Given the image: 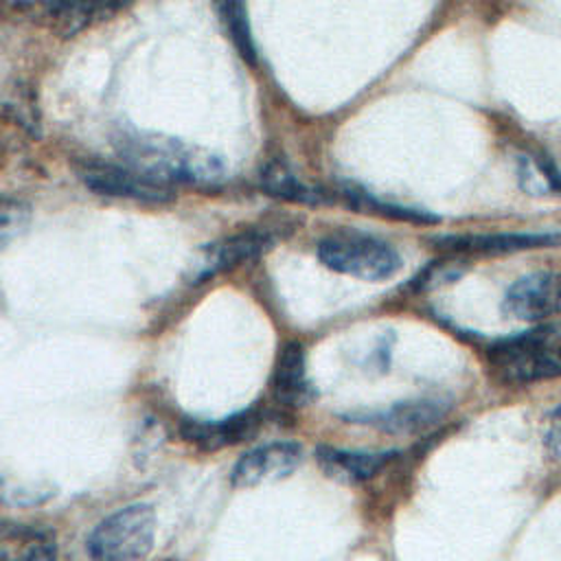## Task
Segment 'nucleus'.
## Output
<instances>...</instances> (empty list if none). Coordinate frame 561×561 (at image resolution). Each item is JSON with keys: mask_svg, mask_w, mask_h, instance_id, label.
<instances>
[{"mask_svg": "<svg viewBox=\"0 0 561 561\" xmlns=\"http://www.w3.org/2000/svg\"><path fill=\"white\" fill-rule=\"evenodd\" d=\"M118 151L123 164L164 184L213 186L224 180V162L215 153L171 136L153 131L123 134Z\"/></svg>", "mask_w": 561, "mask_h": 561, "instance_id": "obj_1", "label": "nucleus"}, {"mask_svg": "<svg viewBox=\"0 0 561 561\" xmlns=\"http://www.w3.org/2000/svg\"><path fill=\"white\" fill-rule=\"evenodd\" d=\"M156 513L145 502H134L103 517L88 537L92 561H138L153 548Z\"/></svg>", "mask_w": 561, "mask_h": 561, "instance_id": "obj_2", "label": "nucleus"}, {"mask_svg": "<svg viewBox=\"0 0 561 561\" xmlns=\"http://www.w3.org/2000/svg\"><path fill=\"white\" fill-rule=\"evenodd\" d=\"M489 359L508 383H535L561 375V340L550 329L504 337L489 348Z\"/></svg>", "mask_w": 561, "mask_h": 561, "instance_id": "obj_3", "label": "nucleus"}, {"mask_svg": "<svg viewBox=\"0 0 561 561\" xmlns=\"http://www.w3.org/2000/svg\"><path fill=\"white\" fill-rule=\"evenodd\" d=\"M318 256L329 270L362 280H383L401 267V259L390 243L362 232L324 237L318 243Z\"/></svg>", "mask_w": 561, "mask_h": 561, "instance_id": "obj_4", "label": "nucleus"}, {"mask_svg": "<svg viewBox=\"0 0 561 561\" xmlns=\"http://www.w3.org/2000/svg\"><path fill=\"white\" fill-rule=\"evenodd\" d=\"M77 175L88 188H92L99 195L125 197V199L149 202V204H164L173 199L169 184L158 182L127 164L121 167L112 162L90 160L77 169Z\"/></svg>", "mask_w": 561, "mask_h": 561, "instance_id": "obj_5", "label": "nucleus"}, {"mask_svg": "<svg viewBox=\"0 0 561 561\" xmlns=\"http://www.w3.org/2000/svg\"><path fill=\"white\" fill-rule=\"evenodd\" d=\"M502 309L508 318L539 322L561 313V272L539 270L519 276L504 294Z\"/></svg>", "mask_w": 561, "mask_h": 561, "instance_id": "obj_6", "label": "nucleus"}, {"mask_svg": "<svg viewBox=\"0 0 561 561\" xmlns=\"http://www.w3.org/2000/svg\"><path fill=\"white\" fill-rule=\"evenodd\" d=\"M302 460V449L294 440H276L245 451L232 467V486L248 489L276 482L296 471Z\"/></svg>", "mask_w": 561, "mask_h": 561, "instance_id": "obj_7", "label": "nucleus"}, {"mask_svg": "<svg viewBox=\"0 0 561 561\" xmlns=\"http://www.w3.org/2000/svg\"><path fill=\"white\" fill-rule=\"evenodd\" d=\"M267 243H270V239L256 230L232 234L219 243L204 248L199 252L197 261L191 263L188 278H191V283H204L206 278H210L219 272L239 267L245 261L256 259L267 248Z\"/></svg>", "mask_w": 561, "mask_h": 561, "instance_id": "obj_8", "label": "nucleus"}, {"mask_svg": "<svg viewBox=\"0 0 561 561\" xmlns=\"http://www.w3.org/2000/svg\"><path fill=\"white\" fill-rule=\"evenodd\" d=\"M557 234L548 232H486V234H449L440 237L438 243L451 252L467 254H506L533 248H546L557 243Z\"/></svg>", "mask_w": 561, "mask_h": 561, "instance_id": "obj_9", "label": "nucleus"}, {"mask_svg": "<svg viewBox=\"0 0 561 561\" xmlns=\"http://www.w3.org/2000/svg\"><path fill=\"white\" fill-rule=\"evenodd\" d=\"M0 561H57L55 535L44 526L0 519Z\"/></svg>", "mask_w": 561, "mask_h": 561, "instance_id": "obj_10", "label": "nucleus"}, {"mask_svg": "<svg viewBox=\"0 0 561 561\" xmlns=\"http://www.w3.org/2000/svg\"><path fill=\"white\" fill-rule=\"evenodd\" d=\"M392 454L381 451H353V449H335L322 445L316 449V462L322 473L335 482L355 484L379 473Z\"/></svg>", "mask_w": 561, "mask_h": 561, "instance_id": "obj_11", "label": "nucleus"}, {"mask_svg": "<svg viewBox=\"0 0 561 561\" xmlns=\"http://www.w3.org/2000/svg\"><path fill=\"white\" fill-rule=\"evenodd\" d=\"M256 425H259V414L254 410H243L221 421L188 419L182 423V436L204 451H215L243 440L256 430Z\"/></svg>", "mask_w": 561, "mask_h": 561, "instance_id": "obj_12", "label": "nucleus"}, {"mask_svg": "<svg viewBox=\"0 0 561 561\" xmlns=\"http://www.w3.org/2000/svg\"><path fill=\"white\" fill-rule=\"evenodd\" d=\"M445 410H447L445 401L416 399V401L394 403L388 410L362 416V423L375 425V427H379L383 432H392V434H414V432H423V430L436 425L443 419Z\"/></svg>", "mask_w": 561, "mask_h": 561, "instance_id": "obj_13", "label": "nucleus"}, {"mask_svg": "<svg viewBox=\"0 0 561 561\" xmlns=\"http://www.w3.org/2000/svg\"><path fill=\"white\" fill-rule=\"evenodd\" d=\"M272 386H274V397L283 405H302L309 401L305 353L298 342H289L280 348Z\"/></svg>", "mask_w": 561, "mask_h": 561, "instance_id": "obj_14", "label": "nucleus"}, {"mask_svg": "<svg viewBox=\"0 0 561 561\" xmlns=\"http://www.w3.org/2000/svg\"><path fill=\"white\" fill-rule=\"evenodd\" d=\"M259 184L267 195L285 202H298V204L324 202V195L318 188L305 184L280 158H272L263 164L259 173Z\"/></svg>", "mask_w": 561, "mask_h": 561, "instance_id": "obj_15", "label": "nucleus"}, {"mask_svg": "<svg viewBox=\"0 0 561 561\" xmlns=\"http://www.w3.org/2000/svg\"><path fill=\"white\" fill-rule=\"evenodd\" d=\"M213 4H215V11H217L232 46L241 55V59L245 64L254 66L256 64V46H254L252 31H250L245 0H213Z\"/></svg>", "mask_w": 561, "mask_h": 561, "instance_id": "obj_16", "label": "nucleus"}, {"mask_svg": "<svg viewBox=\"0 0 561 561\" xmlns=\"http://www.w3.org/2000/svg\"><path fill=\"white\" fill-rule=\"evenodd\" d=\"M118 0H57L50 7L53 18L61 33L70 35L83 28L90 20L101 15L107 7H114Z\"/></svg>", "mask_w": 561, "mask_h": 561, "instance_id": "obj_17", "label": "nucleus"}, {"mask_svg": "<svg viewBox=\"0 0 561 561\" xmlns=\"http://www.w3.org/2000/svg\"><path fill=\"white\" fill-rule=\"evenodd\" d=\"M348 202L364 213H377V215H386L390 219H403V221H412V224H434L438 221L436 215L419 210V208H410V206H401V204H390V202H381L370 197L368 193L359 191V188H351L346 191Z\"/></svg>", "mask_w": 561, "mask_h": 561, "instance_id": "obj_18", "label": "nucleus"}, {"mask_svg": "<svg viewBox=\"0 0 561 561\" xmlns=\"http://www.w3.org/2000/svg\"><path fill=\"white\" fill-rule=\"evenodd\" d=\"M28 221V208L20 202H0V245L13 239Z\"/></svg>", "mask_w": 561, "mask_h": 561, "instance_id": "obj_19", "label": "nucleus"}, {"mask_svg": "<svg viewBox=\"0 0 561 561\" xmlns=\"http://www.w3.org/2000/svg\"><path fill=\"white\" fill-rule=\"evenodd\" d=\"M543 445H546V451L550 454V458L561 462V405H557L546 419Z\"/></svg>", "mask_w": 561, "mask_h": 561, "instance_id": "obj_20", "label": "nucleus"}]
</instances>
